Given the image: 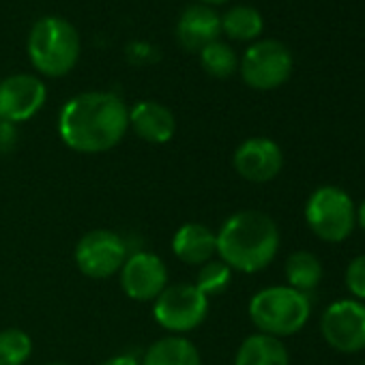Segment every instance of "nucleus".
Segmentation results:
<instances>
[{
  "label": "nucleus",
  "instance_id": "nucleus-1",
  "mask_svg": "<svg viewBox=\"0 0 365 365\" xmlns=\"http://www.w3.org/2000/svg\"><path fill=\"white\" fill-rule=\"evenodd\" d=\"M129 131V108L116 93L88 91L71 97L58 112V135L76 153L112 150Z\"/></svg>",
  "mask_w": 365,
  "mask_h": 365
},
{
  "label": "nucleus",
  "instance_id": "nucleus-2",
  "mask_svg": "<svg viewBox=\"0 0 365 365\" xmlns=\"http://www.w3.org/2000/svg\"><path fill=\"white\" fill-rule=\"evenodd\" d=\"M217 235V258L239 273L264 271L279 252V228L262 211L245 209L230 215Z\"/></svg>",
  "mask_w": 365,
  "mask_h": 365
},
{
  "label": "nucleus",
  "instance_id": "nucleus-3",
  "mask_svg": "<svg viewBox=\"0 0 365 365\" xmlns=\"http://www.w3.org/2000/svg\"><path fill=\"white\" fill-rule=\"evenodd\" d=\"M26 52L39 76L65 78L80 61L82 43L76 26L58 16L37 20L29 33Z\"/></svg>",
  "mask_w": 365,
  "mask_h": 365
},
{
  "label": "nucleus",
  "instance_id": "nucleus-4",
  "mask_svg": "<svg viewBox=\"0 0 365 365\" xmlns=\"http://www.w3.org/2000/svg\"><path fill=\"white\" fill-rule=\"evenodd\" d=\"M247 314L258 333L282 339L297 335L307 324L312 301L290 286H267L250 299Z\"/></svg>",
  "mask_w": 365,
  "mask_h": 365
},
{
  "label": "nucleus",
  "instance_id": "nucleus-5",
  "mask_svg": "<svg viewBox=\"0 0 365 365\" xmlns=\"http://www.w3.org/2000/svg\"><path fill=\"white\" fill-rule=\"evenodd\" d=\"M303 217L307 228L320 241L341 243L352 235L356 226V205L341 187L322 185L309 194Z\"/></svg>",
  "mask_w": 365,
  "mask_h": 365
},
{
  "label": "nucleus",
  "instance_id": "nucleus-6",
  "mask_svg": "<svg viewBox=\"0 0 365 365\" xmlns=\"http://www.w3.org/2000/svg\"><path fill=\"white\" fill-rule=\"evenodd\" d=\"M211 299L194 284L180 282L168 288L153 301V318L168 335H187L209 318Z\"/></svg>",
  "mask_w": 365,
  "mask_h": 365
},
{
  "label": "nucleus",
  "instance_id": "nucleus-7",
  "mask_svg": "<svg viewBox=\"0 0 365 365\" xmlns=\"http://www.w3.org/2000/svg\"><path fill=\"white\" fill-rule=\"evenodd\" d=\"M292 54L277 39H262L252 43L239 61L243 82L254 91H275L292 76Z\"/></svg>",
  "mask_w": 365,
  "mask_h": 365
},
{
  "label": "nucleus",
  "instance_id": "nucleus-8",
  "mask_svg": "<svg viewBox=\"0 0 365 365\" xmlns=\"http://www.w3.org/2000/svg\"><path fill=\"white\" fill-rule=\"evenodd\" d=\"M129 256L125 235L114 230L95 228L80 237L73 250L76 267L91 279H110L120 273Z\"/></svg>",
  "mask_w": 365,
  "mask_h": 365
},
{
  "label": "nucleus",
  "instance_id": "nucleus-9",
  "mask_svg": "<svg viewBox=\"0 0 365 365\" xmlns=\"http://www.w3.org/2000/svg\"><path fill=\"white\" fill-rule=\"evenodd\" d=\"M320 335L337 352L354 354L365 350V303L356 299L333 301L322 312Z\"/></svg>",
  "mask_w": 365,
  "mask_h": 365
},
{
  "label": "nucleus",
  "instance_id": "nucleus-10",
  "mask_svg": "<svg viewBox=\"0 0 365 365\" xmlns=\"http://www.w3.org/2000/svg\"><path fill=\"white\" fill-rule=\"evenodd\" d=\"M168 267L161 256L140 250L127 256L118 279L123 292L138 303H153L165 288H168Z\"/></svg>",
  "mask_w": 365,
  "mask_h": 365
},
{
  "label": "nucleus",
  "instance_id": "nucleus-11",
  "mask_svg": "<svg viewBox=\"0 0 365 365\" xmlns=\"http://www.w3.org/2000/svg\"><path fill=\"white\" fill-rule=\"evenodd\" d=\"M48 101V86L35 73H14L0 82V120L26 123Z\"/></svg>",
  "mask_w": 365,
  "mask_h": 365
},
{
  "label": "nucleus",
  "instance_id": "nucleus-12",
  "mask_svg": "<svg viewBox=\"0 0 365 365\" xmlns=\"http://www.w3.org/2000/svg\"><path fill=\"white\" fill-rule=\"evenodd\" d=\"M232 165L237 174L250 182H269L277 178V174L284 168V153L282 146L264 135L247 138L243 140L235 155Z\"/></svg>",
  "mask_w": 365,
  "mask_h": 365
},
{
  "label": "nucleus",
  "instance_id": "nucleus-13",
  "mask_svg": "<svg viewBox=\"0 0 365 365\" xmlns=\"http://www.w3.org/2000/svg\"><path fill=\"white\" fill-rule=\"evenodd\" d=\"M222 35V18L213 7L192 5L180 14L176 22V39L182 50L200 52Z\"/></svg>",
  "mask_w": 365,
  "mask_h": 365
},
{
  "label": "nucleus",
  "instance_id": "nucleus-14",
  "mask_svg": "<svg viewBox=\"0 0 365 365\" xmlns=\"http://www.w3.org/2000/svg\"><path fill=\"white\" fill-rule=\"evenodd\" d=\"M129 129L148 144H168L176 133V116L168 106L144 99L129 108Z\"/></svg>",
  "mask_w": 365,
  "mask_h": 365
},
{
  "label": "nucleus",
  "instance_id": "nucleus-15",
  "mask_svg": "<svg viewBox=\"0 0 365 365\" xmlns=\"http://www.w3.org/2000/svg\"><path fill=\"white\" fill-rule=\"evenodd\" d=\"M172 254L182 264L202 267L217 258V235L200 222H187L172 237Z\"/></svg>",
  "mask_w": 365,
  "mask_h": 365
},
{
  "label": "nucleus",
  "instance_id": "nucleus-16",
  "mask_svg": "<svg viewBox=\"0 0 365 365\" xmlns=\"http://www.w3.org/2000/svg\"><path fill=\"white\" fill-rule=\"evenodd\" d=\"M142 365H202L200 350L185 335H165L155 339L140 359Z\"/></svg>",
  "mask_w": 365,
  "mask_h": 365
},
{
  "label": "nucleus",
  "instance_id": "nucleus-17",
  "mask_svg": "<svg viewBox=\"0 0 365 365\" xmlns=\"http://www.w3.org/2000/svg\"><path fill=\"white\" fill-rule=\"evenodd\" d=\"M235 365H290V354L282 339L252 333L241 341L235 354Z\"/></svg>",
  "mask_w": 365,
  "mask_h": 365
},
{
  "label": "nucleus",
  "instance_id": "nucleus-18",
  "mask_svg": "<svg viewBox=\"0 0 365 365\" xmlns=\"http://www.w3.org/2000/svg\"><path fill=\"white\" fill-rule=\"evenodd\" d=\"M284 273H286V282H288L286 286H290L303 294L316 290L322 282V264H320L318 256L307 250L292 252L286 260Z\"/></svg>",
  "mask_w": 365,
  "mask_h": 365
},
{
  "label": "nucleus",
  "instance_id": "nucleus-19",
  "mask_svg": "<svg viewBox=\"0 0 365 365\" xmlns=\"http://www.w3.org/2000/svg\"><path fill=\"white\" fill-rule=\"evenodd\" d=\"M222 18V33L232 41H254L264 29V20L256 7L239 5L228 9Z\"/></svg>",
  "mask_w": 365,
  "mask_h": 365
},
{
  "label": "nucleus",
  "instance_id": "nucleus-20",
  "mask_svg": "<svg viewBox=\"0 0 365 365\" xmlns=\"http://www.w3.org/2000/svg\"><path fill=\"white\" fill-rule=\"evenodd\" d=\"M198 54H200V65H202L205 73L215 80H228L230 76H235L239 71L237 52L220 39L209 43L207 48H202Z\"/></svg>",
  "mask_w": 365,
  "mask_h": 365
},
{
  "label": "nucleus",
  "instance_id": "nucleus-21",
  "mask_svg": "<svg viewBox=\"0 0 365 365\" xmlns=\"http://www.w3.org/2000/svg\"><path fill=\"white\" fill-rule=\"evenodd\" d=\"M33 354V339L26 331L9 327L0 331V365H26Z\"/></svg>",
  "mask_w": 365,
  "mask_h": 365
},
{
  "label": "nucleus",
  "instance_id": "nucleus-22",
  "mask_svg": "<svg viewBox=\"0 0 365 365\" xmlns=\"http://www.w3.org/2000/svg\"><path fill=\"white\" fill-rule=\"evenodd\" d=\"M232 269L226 264V262H222L220 258H213V260H209L207 264H202V267H198V275H196V282H194V286L205 294V297H220V294H224L228 288H230V284H232Z\"/></svg>",
  "mask_w": 365,
  "mask_h": 365
},
{
  "label": "nucleus",
  "instance_id": "nucleus-23",
  "mask_svg": "<svg viewBox=\"0 0 365 365\" xmlns=\"http://www.w3.org/2000/svg\"><path fill=\"white\" fill-rule=\"evenodd\" d=\"M344 282L348 292L356 299V301H365V254L352 258L346 267L344 273Z\"/></svg>",
  "mask_w": 365,
  "mask_h": 365
},
{
  "label": "nucleus",
  "instance_id": "nucleus-24",
  "mask_svg": "<svg viewBox=\"0 0 365 365\" xmlns=\"http://www.w3.org/2000/svg\"><path fill=\"white\" fill-rule=\"evenodd\" d=\"M127 58L133 65H146L155 58V50L146 41H133L127 46Z\"/></svg>",
  "mask_w": 365,
  "mask_h": 365
},
{
  "label": "nucleus",
  "instance_id": "nucleus-25",
  "mask_svg": "<svg viewBox=\"0 0 365 365\" xmlns=\"http://www.w3.org/2000/svg\"><path fill=\"white\" fill-rule=\"evenodd\" d=\"M18 144V125L0 120V155H9Z\"/></svg>",
  "mask_w": 365,
  "mask_h": 365
},
{
  "label": "nucleus",
  "instance_id": "nucleus-26",
  "mask_svg": "<svg viewBox=\"0 0 365 365\" xmlns=\"http://www.w3.org/2000/svg\"><path fill=\"white\" fill-rule=\"evenodd\" d=\"M101 365H142V363H140V359H138V356L123 352V354H114V356L106 359Z\"/></svg>",
  "mask_w": 365,
  "mask_h": 365
},
{
  "label": "nucleus",
  "instance_id": "nucleus-27",
  "mask_svg": "<svg viewBox=\"0 0 365 365\" xmlns=\"http://www.w3.org/2000/svg\"><path fill=\"white\" fill-rule=\"evenodd\" d=\"M356 224H359L361 230L365 232V200L356 207Z\"/></svg>",
  "mask_w": 365,
  "mask_h": 365
},
{
  "label": "nucleus",
  "instance_id": "nucleus-28",
  "mask_svg": "<svg viewBox=\"0 0 365 365\" xmlns=\"http://www.w3.org/2000/svg\"><path fill=\"white\" fill-rule=\"evenodd\" d=\"M224 3H230V0H200V5H207V7H215V5H224Z\"/></svg>",
  "mask_w": 365,
  "mask_h": 365
},
{
  "label": "nucleus",
  "instance_id": "nucleus-29",
  "mask_svg": "<svg viewBox=\"0 0 365 365\" xmlns=\"http://www.w3.org/2000/svg\"><path fill=\"white\" fill-rule=\"evenodd\" d=\"M46 365H69V363H61V361H56V363H46Z\"/></svg>",
  "mask_w": 365,
  "mask_h": 365
}]
</instances>
